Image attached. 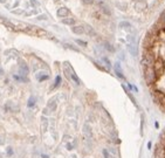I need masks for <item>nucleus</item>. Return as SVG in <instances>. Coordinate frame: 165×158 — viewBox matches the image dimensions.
I'll return each instance as SVG.
<instances>
[{
	"label": "nucleus",
	"mask_w": 165,
	"mask_h": 158,
	"mask_svg": "<svg viewBox=\"0 0 165 158\" xmlns=\"http://www.w3.org/2000/svg\"><path fill=\"white\" fill-rule=\"evenodd\" d=\"M144 79L147 82V84H152L156 81L157 77H156V74H155L153 69H152V66L144 68Z\"/></svg>",
	"instance_id": "obj_2"
},
{
	"label": "nucleus",
	"mask_w": 165,
	"mask_h": 158,
	"mask_svg": "<svg viewBox=\"0 0 165 158\" xmlns=\"http://www.w3.org/2000/svg\"><path fill=\"white\" fill-rule=\"evenodd\" d=\"M20 72H21V74H25L27 75V73H28V68H27L26 64H21V67H20Z\"/></svg>",
	"instance_id": "obj_9"
},
{
	"label": "nucleus",
	"mask_w": 165,
	"mask_h": 158,
	"mask_svg": "<svg viewBox=\"0 0 165 158\" xmlns=\"http://www.w3.org/2000/svg\"><path fill=\"white\" fill-rule=\"evenodd\" d=\"M119 27H121V28H124V29H126V28H128V31H130V29H132V26L129 24V22H126V21L121 22V24H119Z\"/></svg>",
	"instance_id": "obj_7"
},
{
	"label": "nucleus",
	"mask_w": 165,
	"mask_h": 158,
	"mask_svg": "<svg viewBox=\"0 0 165 158\" xmlns=\"http://www.w3.org/2000/svg\"><path fill=\"white\" fill-rule=\"evenodd\" d=\"M57 15L61 17V18H64L67 15H69V9L67 7H61V8L57 11Z\"/></svg>",
	"instance_id": "obj_4"
},
{
	"label": "nucleus",
	"mask_w": 165,
	"mask_h": 158,
	"mask_svg": "<svg viewBox=\"0 0 165 158\" xmlns=\"http://www.w3.org/2000/svg\"><path fill=\"white\" fill-rule=\"evenodd\" d=\"M82 2H83L84 5H91L92 2H94V0H82Z\"/></svg>",
	"instance_id": "obj_18"
},
{
	"label": "nucleus",
	"mask_w": 165,
	"mask_h": 158,
	"mask_svg": "<svg viewBox=\"0 0 165 158\" xmlns=\"http://www.w3.org/2000/svg\"><path fill=\"white\" fill-rule=\"evenodd\" d=\"M115 72H116V75L121 79H124V75H123V72H122V68H121V64L119 63H116L115 64Z\"/></svg>",
	"instance_id": "obj_5"
},
{
	"label": "nucleus",
	"mask_w": 165,
	"mask_h": 158,
	"mask_svg": "<svg viewBox=\"0 0 165 158\" xmlns=\"http://www.w3.org/2000/svg\"><path fill=\"white\" fill-rule=\"evenodd\" d=\"M106 47H107V49H109L110 52H114V48H112V47L110 46L109 43H106Z\"/></svg>",
	"instance_id": "obj_22"
},
{
	"label": "nucleus",
	"mask_w": 165,
	"mask_h": 158,
	"mask_svg": "<svg viewBox=\"0 0 165 158\" xmlns=\"http://www.w3.org/2000/svg\"><path fill=\"white\" fill-rule=\"evenodd\" d=\"M2 73H4V72H2V69H1V67H0V74H2Z\"/></svg>",
	"instance_id": "obj_25"
},
{
	"label": "nucleus",
	"mask_w": 165,
	"mask_h": 158,
	"mask_svg": "<svg viewBox=\"0 0 165 158\" xmlns=\"http://www.w3.org/2000/svg\"><path fill=\"white\" fill-rule=\"evenodd\" d=\"M164 68H165V62L162 57H158L157 60H155L153 63H152V69H153L156 77H159L162 74L164 73Z\"/></svg>",
	"instance_id": "obj_1"
},
{
	"label": "nucleus",
	"mask_w": 165,
	"mask_h": 158,
	"mask_svg": "<svg viewBox=\"0 0 165 158\" xmlns=\"http://www.w3.org/2000/svg\"><path fill=\"white\" fill-rule=\"evenodd\" d=\"M67 148H68L69 150H72V149H73V145H72V144H68V145H67Z\"/></svg>",
	"instance_id": "obj_24"
},
{
	"label": "nucleus",
	"mask_w": 165,
	"mask_h": 158,
	"mask_svg": "<svg viewBox=\"0 0 165 158\" xmlns=\"http://www.w3.org/2000/svg\"><path fill=\"white\" fill-rule=\"evenodd\" d=\"M48 107L51 108L52 110H55V109H56V103H55V101H51V102H49Z\"/></svg>",
	"instance_id": "obj_11"
},
{
	"label": "nucleus",
	"mask_w": 165,
	"mask_h": 158,
	"mask_svg": "<svg viewBox=\"0 0 165 158\" xmlns=\"http://www.w3.org/2000/svg\"><path fill=\"white\" fill-rule=\"evenodd\" d=\"M48 79V75H43V76H39V81H45Z\"/></svg>",
	"instance_id": "obj_19"
},
{
	"label": "nucleus",
	"mask_w": 165,
	"mask_h": 158,
	"mask_svg": "<svg viewBox=\"0 0 165 158\" xmlns=\"http://www.w3.org/2000/svg\"><path fill=\"white\" fill-rule=\"evenodd\" d=\"M159 20H161V22H162V24H164V26H165V12H164V13L161 15V18H159Z\"/></svg>",
	"instance_id": "obj_16"
},
{
	"label": "nucleus",
	"mask_w": 165,
	"mask_h": 158,
	"mask_svg": "<svg viewBox=\"0 0 165 158\" xmlns=\"http://www.w3.org/2000/svg\"><path fill=\"white\" fill-rule=\"evenodd\" d=\"M135 8H136L137 11H144V9L146 8V2H145V0H142V1H137L136 5H135Z\"/></svg>",
	"instance_id": "obj_3"
},
{
	"label": "nucleus",
	"mask_w": 165,
	"mask_h": 158,
	"mask_svg": "<svg viewBox=\"0 0 165 158\" xmlns=\"http://www.w3.org/2000/svg\"><path fill=\"white\" fill-rule=\"evenodd\" d=\"M34 104H35V99H34V97H31L28 101V107L31 108V107H33Z\"/></svg>",
	"instance_id": "obj_12"
},
{
	"label": "nucleus",
	"mask_w": 165,
	"mask_h": 158,
	"mask_svg": "<svg viewBox=\"0 0 165 158\" xmlns=\"http://www.w3.org/2000/svg\"><path fill=\"white\" fill-rule=\"evenodd\" d=\"M72 31H73L74 34H77V35L84 33V29H83V27L82 26H74L73 28H72Z\"/></svg>",
	"instance_id": "obj_6"
},
{
	"label": "nucleus",
	"mask_w": 165,
	"mask_h": 158,
	"mask_svg": "<svg viewBox=\"0 0 165 158\" xmlns=\"http://www.w3.org/2000/svg\"><path fill=\"white\" fill-rule=\"evenodd\" d=\"M72 79H73L74 81L76 82V83H80V80L77 79V76H76V75H75V73H72Z\"/></svg>",
	"instance_id": "obj_13"
},
{
	"label": "nucleus",
	"mask_w": 165,
	"mask_h": 158,
	"mask_svg": "<svg viewBox=\"0 0 165 158\" xmlns=\"http://www.w3.org/2000/svg\"><path fill=\"white\" fill-rule=\"evenodd\" d=\"M62 22H63L64 25H74V24H75V20L73 19V18H70V19H64V20H62Z\"/></svg>",
	"instance_id": "obj_10"
},
{
	"label": "nucleus",
	"mask_w": 165,
	"mask_h": 158,
	"mask_svg": "<svg viewBox=\"0 0 165 158\" xmlns=\"http://www.w3.org/2000/svg\"><path fill=\"white\" fill-rule=\"evenodd\" d=\"M77 43H80V45H82V46H86V42H83V41H80V40H77Z\"/></svg>",
	"instance_id": "obj_23"
},
{
	"label": "nucleus",
	"mask_w": 165,
	"mask_h": 158,
	"mask_svg": "<svg viewBox=\"0 0 165 158\" xmlns=\"http://www.w3.org/2000/svg\"><path fill=\"white\" fill-rule=\"evenodd\" d=\"M60 82H61V76H57L56 80H55V86H54V87H57V86H59Z\"/></svg>",
	"instance_id": "obj_14"
},
{
	"label": "nucleus",
	"mask_w": 165,
	"mask_h": 158,
	"mask_svg": "<svg viewBox=\"0 0 165 158\" xmlns=\"http://www.w3.org/2000/svg\"><path fill=\"white\" fill-rule=\"evenodd\" d=\"M103 155H104V157L106 158H110V155H109V152L107 151V150H103Z\"/></svg>",
	"instance_id": "obj_21"
},
{
	"label": "nucleus",
	"mask_w": 165,
	"mask_h": 158,
	"mask_svg": "<svg viewBox=\"0 0 165 158\" xmlns=\"http://www.w3.org/2000/svg\"><path fill=\"white\" fill-rule=\"evenodd\" d=\"M87 29H88V31H87V32H88V34H90V35H95V32L92 31V28H91L90 26H88V27H87Z\"/></svg>",
	"instance_id": "obj_15"
},
{
	"label": "nucleus",
	"mask_w": 165,
	"mask_h": 158,
	"mask_svg": "<svg viewBox=\"0 0 165 158\" xmlns=\"http://www.w3.org/2000/svg\"><path fill=\"white\" fill-rule=\"evenodd\" d=\"M102 8H103V12L106 14H110V9H109V7H106V6H102Z\"/></svg>",
	"instance_id": "obj_17"
},
{
	"label": "nucleus",
	"mask_w": 165,
	"mask_h": 158,
	"mask_svg": "<svg viewBox=\"0 0 165 158\" xmlns=\"http://www.w3.org/2000/svg\"><path fill=\"white\" fill-rule=\"evenodd\" d=\"M43 158H48V156H46V155H43V156H42Z\"/></svg>",
	"instance_id": "obj_26"
},
{
	"label": "nucleus",
	"mask_w": 165,
	"mask_h": 158,
	"mask_svg": "<svg viewBox=\"0 0 165 158\" xmlns=\"http://www.w3.org/2000/svg\"><path fill=\"white\" fill-rule=\"evenodd\" d=\"M0 144H2V140H0Z\"/></svg>",
	"instance_id": "obj_27"
},
{
	"label": "nucleus",
	"mask_w": 165,
	"mask_h": 158,
	"mask_svg": "<svg viewBox=\"0 0 165 158\" xmlns=\"http://www.w3.org/2000/svg\"><path fill=\"white\" fill-rule=\"evenodd\" d=\"M7 155H8V156H12V155H13V150H12V148H7Z\"/></svg>",
	"instance_id": "obj_20"
},
{
	"label": "nucleus",
	"mask_w": 165,
	"mask_h": 158,
	"mask_svg": "<svg viewBox=\"0 0 165 158\" xmlns=\"http://www.w3.org/2000/svg\"><path fill=\"white\" fill-rule=\"evenodd\" d=\"M47 125H48V122H47V118L42 117V132H45L47 130Z\"/></svg>",
	"instance_id": "obj_8"
}]
</instances>
